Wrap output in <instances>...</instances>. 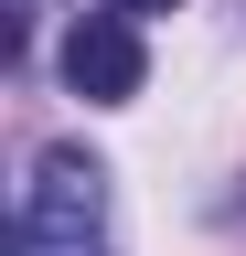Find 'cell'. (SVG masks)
Instances as JSON below:
<instances>
[{"label":"cell","instance_id":"obj_1","mask_svg":"<svg viewBox=\"0 0 246 256\" xmlns=\"http://www.w3.org/2000/svg\"><path fill=\"white\" fill-rule=\"evenodd\" d=\"M107 235V160H86L75 139L33 160V192H22V256H75Z\"/></svg>","mask_w":246,"mask_h":256},{"label":"cell","instance_id":"obj_2","mask_svg":"<svg viewBox=\"0 0 246 256\" xmlns=\"http://www.w3.org/2000/svg\"><path fill=\"white\" fill-rule=\"evenodd\" d=\"M65 86L86 96V107H129V96L150 86V43H139V22L86 11V22L65 32Z\"/></svg>","mask_w":246,"mask_h":256},{"label":"cell","instance_id":"obj_3","mask_svg":"<svg viewBox=\"0 0 246 256\" xmlns=\"http://www.w3.org/2000/svg\"><path fill=\"white\" fill-rule=\"evenodd\" d=\"M107 11H118V22H150V11H171V0H107Z\"/></svg>","mask_w":246,"mask_h":256},{"label":"cell","instance_id":"obj_4","mask_svg":"<svg viewBox=\"0 0 246 256\" xmlns=\"http://www.w3.org/2000/svg\"><path fill=\"white\" fill-rule=\"evenodd\" d=\"M75 256H107V246H75Z\"/></svg>","mask_w":246,"mask_h":256},{"label":"cell","instance_id":"obj_5","mask_svg":"<svg viewBox=\"0 0 246 256\" xmlns=\"http://www.w3.org/2000/svg\"><path fill=\"white\" fill-rule=\"evenodd\" d=\"M22 11H33V0H22Z\"/></svg>","mask_w":246,"mask_h":256}]
</instances>
